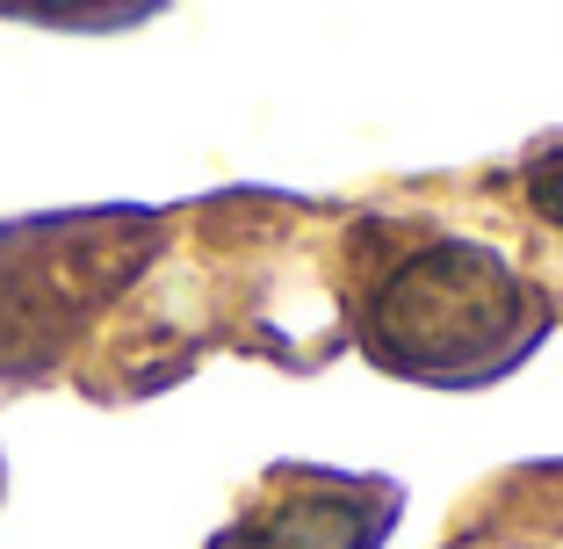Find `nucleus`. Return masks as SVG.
Listing matches in <instances>:
<instances>
[{"label":"nucleus","mask_w":563,"mask_h":549,"mask_svg":"<svg viewBox=\"0 0 563 549\" xmlns=\"http://www.w3.org/2000/svg\"><path fill=\"white\" fill-rule=\"evenodd\" d=\"M152 239V217H30L0 224V376L51 369L58 340L131 275V246Z\"/></svg>","instance_id":"nucleus-2"},{"label":"nucleus","mask_w":563,"mask_h":549,"mask_svg":"<svg viewBox=\"0 0 563 549\" xmlns=\"http://www.w3.org/2000/svg\"><path fill=\"white\" fill-rule=\"evenodd\" d=\"M549 333V297L498 246L433 239L412 246L362 304V348L376 369L433 391H484L514 376Z\"/></svg>","instance_id":"nucleus-1"},{"label":"nucleus","mask_w":563,"mask_h":549,"mask_svg":"<svg viewBox=\"0 0 563 549\" xmlns=\"http://www.w3.org/2000/svg\"><path fill=\"white\" fill-rule=\"evenodd\" d=\"M520 202H528V224L542 232V246L563 253V138L528 160V174H520Z\"/></svg>","instance_id":"nucleus-4"},{"label":"nucleus","mask_w":563,"mask_h":549,"mask_svg":"<svg viewBox=\"0 0 563 549\" xmlns=\"http://www.w3.org/2000/svg\"><path fill=\"white\" fill-rule=\"evenodd\" d=\"M405 499L383 477H340V470H275L267 492L217 528L210 549H376L398 528Z\"/></svg>","instance_id":"nucleus-3"}]
</instances>
